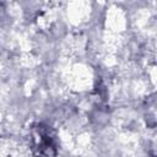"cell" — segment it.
Returning <instances> with one entry per match:
<instances>
[{
  "label": "cell",
  "mask_w": 157,
  "mask_h": 157,
  "mask_svg": "<svg viewBox=\"0 0 157 157\" xmlns=\"http://www.w3.org/2000/svg\"><path fill=\"white\" fill-rule=\"evenodd\" d=\"M54 141L49 131L38 125L33 132V148L38 157H50L54 153Z\"/></svg>",
  "instance_id": "cell-1"
}]
</instances>
